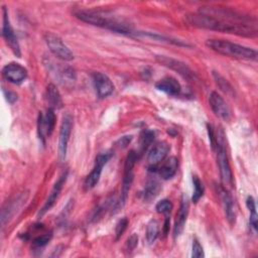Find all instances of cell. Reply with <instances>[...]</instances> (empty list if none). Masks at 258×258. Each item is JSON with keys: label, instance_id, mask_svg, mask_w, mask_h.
Returning <instances> with one entry per match:
<instances>
[{"label": "cell", "instance_id": "cell-1", "mask_svg": "<svg viewBox=\"0 0 258 258\" xmlns=\"http://www.w3.org/2000/svg\"><path fill=\"white\" fill-rule=\"evenodd\" d=\"M185 19L188 24L198 28L210 29L224 33L235 34L239 36L252 37L257 34V22L252 21H236L224 18H217L201 14L199 12L187 14Z\"/></svg>", "mask_w": 258, "mask_h": 258}, {"label": "cell", "instance_id": "cell-2", "mask_svg": "<svg viewBox=\"0 0 258 258\" xmlns=\"http://www.w3.org/2000/svg\"><path fill=\"white\" fill-rule=\"evenodd\" d=\"M75 15L86 23L103 27L117 33L128 34L132 32V24H130V22L124 18H120L102 11L78 10L75 12Z\"/></svg>", "mask_w": 258, "mask_h": 258}, {"label": "cell", "instance_id": "cell-3", "mask_svg": "<svg viewBox=\"0 0 258 258\" xmlns=\"http://www.w3.org/2000/svg\"><path fill=\"white\" fill-rule=\"evenodd\" d=\"M206 45L225 56L244 60H256L257 58V51L255 49L227 39L211 38L206 41Z\"/></svg>", "mask_w": 258, "mask_h": 258}, {"label": "cell", "instance_id": "cell-4", "mask_svg": "<svg viewBox=\"0 0 258 258\" xmlns=\"http://www.w3.org/2000/svg\"><path fill=\"white\" fill-rule=\"evenodd\" d=\"M217 150V162L219 166L220 176L223 183V186L228 187L233 185V173L231 170L227 150L225 147V140H224V132L220 130V132L216 135V147Z\"/></svg>", "mask_w": 258, "mask_h": 258}, {"label": "cell", "instance_id": "cell-5", "mask_svg": "<svg viewBox=\"0 0 258 258\" xmlns=\"http://www.w3.org/2000/svg\"><path fill=\"white\" fill-rule=\"evenodd\" d=\"M137 161V152L134 150L129 151V153L126 156L125 159V164H124V174H123V179H122V189H121V196L119 200L114 204V212H118L126 203L128 191L130 188V185L133 181V168L134 165Z\"/></svg>", "mask_w": 258, "mask_h": 258}, {"label": "cell", "instance_id": "cell-6", "mask_svg": "<svg viewBox=\"0 0 258 258\" xmlns=\"http://www.w3.org/2000/svg\"><path fill=\"white\" fill-rule=\"evenodd\" d=\"M44 40L49 50L59 59L70 61L74 59V53L70 47L62 41V39L54 33L46 32Z\"/></svg>", "mask_w": 258, "mask_h": 258}, {"label": "cell", "instance_id": "cell-7", "mask_svg": "<svg viewBox=\"0 0 258 258\" xmlns=\"http://www.w3.org/2000/svg\"><path fill=\"white\" fill-rule=\"evenodd\" d=\"M27 200H28V192L22 191V192H19L17 196L12 198L9 202H7L5 204V206L2 208V211H1L2 227H5V225L7 223H9L14 218V216L25 205Z\"/></svg>", "mask_w": 258, "mask_h": 258}, {"label": "cell", "instance_id": "cell-8", "mask_svg": "<svg viewBox=\"0 0 258 258\" xmlns=\"http://www.w3.org/2000/svg\"><path fill=\"white\" fill-rule=\"evenodd\" d=\"M111 156H112L111 151H105V152L99 153L97 155L94 167H93L92 171L87 175V177L84 181V187L86 190L92 189L98 183L101 173H102V169H103L104 165L107 163V161L110 159Z\"/></svg>", "mask_w": 258, "mask_h": 258}, {"label": "cell", "instance_id": "cell-9", "mask_svg": "<svg viewBox=\"0 0 258 258\" xmlns=\"http://www.w3.org/2000/svg\"><path fill=\"white\" fill-rule=\"evenodd\" d=\"M156 60L159 63H161L162 66L176 72L182 78H184L188 81H196L198 79L197 75L190 70V68L186 63H184L178 59H175L173 57L166 56V55H157Z\"/></svg>", "mask_w": 258, "mask_h": 258}, {"label": "cell", "instance_id": "cell-10", "mask_svg": "<svg viewBox=\"0 0 258 258\" xmlns=\"http://www.w3.org/2000/svg\"><path fill=\"white\" fill-rule=\"evenodd\" d=\"M73 129V117L71 114L67 113L62 117V121L60 124L59 129V136H58V158L60 160H63L67 155L68 150V144L70 140V136Z\"/></svg>", "mask_w": 258, "mask_h": 258}, {"label": "cell", "instance_id": "cell-11", "mask_svg": "<svg viewBox=\"0 0 258 258\" xmlns=\"http://www.w3.org/2000/svg\"><path fill=\"white\" fill-rule=\"evenodd\" d=\"M55 125V114L54 110L51 108H48L45 112V114L39 113L38 120H37V129H38V136L39 139L44 144L45 136H50L53 132Z\"/></svg>", "mask_w": 258, "mask_h": 258}, {"label": "cell", "instance_id": "cell-12", "mask_svg": "<svg viewBox=\"0 0 258 258\" xmlns=\"http://www.w3.org/2000/svg\"><path fill=\"white\" fill-rule=\"evenodd\" d=\"M2 13H3V24H2L3 37L5 38L7 44L9 45V47L11 48L13 53L16 56L20 57V55H21L20 46H19L17 37L14 33V30L11 26V23H10V20H9V17H8V11H7L5 6L2 8Z\"/></svg>", "mask_w": 258, "mask_h": 258}, {"label": "cell", "instance_id": "cell-13", "mask_svg": "<svg viewBox=\"0 0 258 258\" xmlns=\"http://www.w3.org/2000/svg\"><path fill=\"white\" fill-rule=\"evenodd\" d=\"M209 103L212 111L217 117L226 121L231 118V110L220 94L212 92L209 97Z\"/></svg>", "mask_w": 258, "mask_h": 258}, {"label": "cell", "instance_id": "cell-14", "mask_svg": "<svg viewBox=\"0 0 258 258\" xmlns=\"http://www.w3.org/2000/svg\"><path fill=\"white\" fill-rule=\"evenodd\" d=\"M92 78L95 90L100 98L108 97L113 93L114 85L107 75L101 72H96L92 75Z\"/></svg>", "mask_w": 258, "mask_h": 258}, {"label": "cell", "instance_id": "cell-15", "mask_svg": "<svg viewBox=\"0 0 258 258\" xmlns=\"http://www.w3.org/2000/svg\"><path fill=\"white\" fill-rule=\"evenodd\" d=\"M3 77L13 84H20L27 77V71L24 67L17 62L7 63L2 70Z\"/></svg>", "mask_w": 258, "mask_h": 258}, {"label": "cell", "instance_id": "cell-16", "mask_svg": "<svg viewBox=\"0 0 258 258\" xmlns=\"http://www.w3.org/2000/svg\"><path fill=\"white\" fill-rule=\"evenodd\" d=\"M188 210H189V203H188V199L187 197L183 194L181 196L180 199V205H179V209L176 213L175 216V221H174V227H173V235L174 238L178 237L185 226V222H186V218L188 215Z\"/></svg>", "mask_w": 258, "mask_h": 258}, {"label": "cell", "instance_id": "cell-17", "mask_svg": "<svg viewBox=\"0 0 258 258\" xmlns=\"http://www.w3.org/2000/svg\"><path fill=\"white\" fill-rule=\"evenodd\" d=\"M67 176H68V171L63 172V173L58 177V179L55 181V183L53 184V187H52L51 190H50V194H49L48 198L46 199V201H45L43 207L41 208V210H40L39 213H38V216H39V217L43 216L46 212H48V211L53 207L54 203L56 202V200H57V198H58V196H59V194H60V191H61V189H62V186H63V184H64V182H66Z\"/></svg>", "mask_w": 258, "mask_h": 258}, {"label": "cell", "instance_id": "cell-18", "mask_svg": "<svg viewBox=\"0 0 258 258\" xmlns=\"http://www.w3.org/2000/svg\"><path fill=\"white\" fill-rule=\"evenodd\" d=\"M218 195L222 202L227 220L229 221V223L231 225L235 224L236 214H235V210H234V201H233L230 192L227 190V187H225L223 185L218 186Z\"/></svg>", "mask_w": 258, "mask_h": 258}, {"label": "cell", "instance_id": "cell-19", "mask_svg": "<svg viewBox=\"0 0 258 258\" xmlns=\"http://www.w3.org/2000/svg\"><path fill=\"white\" fill-rule=\"evenodd\" d=\"M169 145L165 141H160L155 143L148 152L147 160L151 166L157 165L161 162L167 155L169 151Z\"/></svg>", "mask_w": 258, "mask_h": 258}, {"label": "cell", "instance_id": "cell-20", "mask_svg": "<svg viewBox=\"0 0 258 258\" xmlns=\"http://www.w3.org/2000/svg\"><path fill=\"white\" fill-rule=\"evenodd\" d=\"M155 87L157 90L164 92L167 95L170 96H176L180 93L181 91V86L177 82L176 79L172 77H165L161 80H159L156 84Z\"/></svg>", "mask_w": 258, "mask_h": 258}, {"label": "cell", "instance_id": "cell-21", "mask_svg": "<svg viewBox=\"0 0 258 258\" xmlns=\"http://www.w3.org/2000/svg\"><path fill=\"white\" fill-rule=\"evenodd\" d=\"M45 100L51 109H60L62 107L61 96L53 84H49L45 91Z\"/></svg>", "mask_w": 258, "mask_h": 258}, {"label": "cell", "instance_id": "cell-22", "mask_svg": "<svg viewBox=\"0 0 258 258\" xmlns=\"http://www.w3.org/2000/svg\"><path fill=\"white\" fill-rule=\"evenodd\" d=\"M178 167V162L175 157H169L164 161V163L159 166L158 168V173L163 179H169L173 177L177 171Z\"/></svg>", "mask_w": 258, "mask_h": 258}, {"label": "cell", "instance_id": "cell-23", "mask_svg": "<svg viewBox=\"0 0 258 258\" xmlns=\"http://www.w3.org/2000/svg\"><path fill=\"white\" fill-rule=\"evenodd\" d=\"M160 189H161L160 183L155 179H151V180H148L147 183L145 184L141 192V196L144 201L150 202L155 199V197L159 194Z\"/></svg>", "mask_w": 258, "mask_h": 258}, {"label": "cell", "instance_id": "cell-24", "mask_svg": "<svg viewBox=\"0 0 258 258\" xmlns=\"http://www.w3.org/2000/svg\"><path fill=\"white\" fill-rule=\"evenodd\" d=\"M246 206L250 212V217H249V224L251 229L256 232L258 229V217L256 213V206H255V201L254 199L249 196L246 200Z\"/></svg>", "mask_w": 258, "mask_h": 258}, {"label": "cell", "instance_id": "cell-25", "mask_svg": "<svg viewBox=\"0 0 258 258\" xmlns=\"http://www.w3.org/2000/svg\"><path fill=\"white\" fill-rule=\"evenodd\" d=\"M159 234V225L156 220H151L146 226V240L149 244H152Z\"/></svg>", "mask_w": 258, "mask_h": 258}, {"label": "cell", "instance_id": "cell-26", "mask_svg": "<svg viewBox=\"0 0 258 258\" xmlns=\"http://www.w3.org/2000/svg\"><path fill=\"white\" fill-rule=\"evenodd\" d=\"M213 77L216 81V84L218 85V87L227 95H234V89L231 86V84L223 77L221 76L219 73L217 72H213Z\"/></svg>", "mask_w": 258, "mask_h": 258}, {"label": "cell", "instance_id": "cell-27", "mask_svg": "<svg viewBox=\"0 0 258 258\" xmlns=\"http://www.w3.org/2000/svg\"><path fill=\"white\" fill-rule=\"evenodd\" d=\"M154 139V132L151 130H144L140 136V149L141 152L145 151Z\"/></svg>", "mask_w": 258, "mask_h": 258}, {"label": "cell", "instance_id": "cell-28", "mask_svg": "<svg viewBox=\"0 0 258 258\" xmlns=\"http://www.w3.org/2000/svg\"><path fill=\"white\" fill-rule=\"evenodd\" d=\"M192 182H194V187H195L194 195H192V202L198 203L199 200L204 195V185L197 175L192 176Z\"/></svg>", "mask_w": 258, "mask_h": 258}, {"label": "cell", "instance_id": "cell-29", "mask_svg": "<svg viewBox=\"0 0 258 258\" xmlns=\"http://www.w3.org/2000/svg\"><path fill=\"white\" fill-rule=\"evenodd\" d=\"M171 209H172V204L169 200H166V199L159 201L155 206V210L159 214L169 215Z\"/></svg>", "mask_w": 258, "mask_h": 258}, {"label": "cell", "instance_id": "cell-30", "mask_svg": "<svg viewBox=\"0 0 258 258\" xmlns=\"http://www.w3.org/2000/svg\"><path fill=\"white\" fill-rule=\"evenodd\" d=\"M52 237V234L51 233H45V234H42L40 236H38L37 238H35L32 242V245L34 248H37V249H40L42 247H44L51 239Z\"/></svg>", "mask_w": 258, "mask_h": 258}, {"label": "cell", "instance_id": "cell-31", "mask_svg": "<svg viewBox=\"0 0 258 258\" xmlns=\"http://www.w3.org/2000/svg\"><path fill=\"white\" fill-rule=\"evenodd\" d=\"M128 219L126 217L120 219L118 221V223L116 224V228H115V235H116V240H119L121 238V236L124 234V232L127 229L128 226Z\"/></svg>", "mask_w": 258, "mask_h": 258}, {"label": "cell", "instance_id": "cell-32", "mask_svg": "<svg viewBox=\"0 0 258 258\" xmlns=\"http://www.w3.org/2000/svg\"><path fill=\"white\" fill-rule=\"evenodd\" d=\"M205 256L203 247L201 246V244L199 243V241L197 239H195L192 241V247H191V257H196V258H203Z\"/></svg>", "mask_w": 258, "mask_h": 258}, {"label": "cell", "instance_id": "cell-33", "mask_svg": "<svg viewBox=\"0 0 258 258\" xmlns=\"http://www.w3.org/2000/svg\"><path fill=\"white\" fill-rule=\"evenodd\" d=\"M137 245H138V236L136 234H132L126 241L125 249L127 252H131L136 248Z\"/></svg>", "mask_w": 258, "mask_h": 258}, {"label": "cell", "instance_id": "cell-34", "mask_svg": "<svg viewBox=\"0 0 258 258\" xmlns=\"http://www.w3.org/2000/svg\"><path fill=\"white\" fill-rule=\"evenodd\" d=\"M3 93H4V96H5L6 100H7L10 104H13V103L17 100V94L14 93L13 91L5 90V88H3Z\"/></svg>", "mask_w": 258, "mask_h": 258}, {"label": "cell", "instance_id": "cell-35", "mask_svg": "<svg viewBox=\"0 0 258 258\" xmlns=\"http://www.w3.org/2000/svg\"><path fill=\"white\" fill-rule=\"evenodd\" d=\"M208 127V132H209V139H210V142H211V145L213 147V149H215L216 147V134H215V131L212 127V125H207Z\"/></svg>", "mask_w": 258, "mask_h": 258}, {"label": "cell", "instance_id": "cell-36", "mask_svg": "<svg viewBox=\"0 0 258 258\" xmlns=\"http://www.w3.org/2000/svg\"><path fill=\"white\" fill-rule=\"evenodd\" d=\"M131 140H132V136H123V137H121V138L117 141V144H118L119 147L124 148V147H126V146L130 143Z\"/></svg>", "mask_w": 258, "mask_h": 258}]
</instances>
